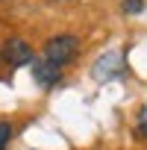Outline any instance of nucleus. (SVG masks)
Segmentation results:
<instances>
[{
    "mask_svg": "<svg viewBox=\"0 0 147 150\" xmlns=\"http://www.w3.org/2000/svg\"><path fill=\"white\" fill-rule=\"evenodd\" d=\"M121 74H124V56H121L118 50H109V53H103V56L94 62V68H91V77H94L97 83L118 80Z\"/></svg>",
    "mask_w": 147,
    "mask_h": 150,
    "instance_id": "f03ea898",
    "label": "nucleus"
},
{
    "mask_svg": "<svg viewBox=\"0 0 147 150\" xmlns=\"http://www.w3.org/2000/svg\"><path fill=\"white\" fill-rule=\"evenodd\" d=\"M77 53H80V38L71 35V33L53 35V38H47V44H44V59L53 62V65H59V68L68 65V62H74Z\"/></svg>",
    "mask_w": 147,
    "mask_h": 150,
    "instance_id": "f257e3e1",
    "label": "nucleus"
},
{
    "mask_svg": "<svg viewBox=\"0 0 147 150\" xmlns=\"http://www.w3.org/2000/svg\"><path fill=\"white\" fill-rule=\"evenodd\" d=\"M33 80L41 86V88H53L59 80H62V68L41 59V62H33Z\"/></svg>",
    "mask_w": 147,
    "mask_h": 150,
    "instance_id": "20e7f679",
    "label": "nucleus"
},
{
    "mask_svg": "<svg viewBox=\"0 0 147 150\" xmlns=\"http://www.w3.org/2000/svg\"><path fill=\"white\" fill-rule=\"evenodd\" d=\"M135 132H138L141 138H147V106L138 112V127H135Z\"/></svg>",
    "mask_w": 147,
    "mask_h": 150,
    "instance_id": "0eeeda50",
    "label": "nucleus"
},
{
    "mask_svg": "<svg viewBox=\"0 0 147 150\" xmlns=\"http://www.w3.org/2000/svg\"><path fill=\"white\" fill-rule=\"evenodd\" d=\"M3 59L12 65V68H24L33 62V47L24 41V38H9L3 44Z\"/></svg>",
    "mask_w": 147,
    "mask_h": 150,
    "instance_id": "7ed1b4c3",
    "label": "nucleus"
},
{
    "mask_svg": "<svg viewBox=\"0 0 147 150\" xmlns=\"http://www.w3.org/2000/svg\"><path fill=\"white\" fill-rule=\"evenodd\" d=\"M124 12H127V15H138V12H144V0H124Z\"/></svg>",
    "mask_w": 147,
    "mask_h": 150,
    "instance_id": "423d86ee",
    "label": "nucleus"
},
{
    "mask_svg": "<svg viewBox=\"0 0 147 150\" xmlns=\"http://www.w3.org/2000/svg\"><path fill=\"white\" fill-rule=\"evenodd\" d=\"M15 135V127L9 121H0V150H9V141Z\"/></svg>",
    "mask_w": 147,
    "mask_h": 150,
    "instance_id": "39448f33",
    "label": "nucleus"
}]
</instances>
